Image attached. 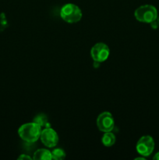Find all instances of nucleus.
Segmentation results:
<instances>
[{
  "label": "nucleus",
  "instance_id": "1",
  "mask_svg": "<svg viewBox=\"0 0 159 160\" xmlns=\"http://www.w3.org/2000/svg\"><path fill=\"white\" fill-rule=\"evenodd\" d=\"M41 127L37 123H24L18 129V134L20 138L28 143H34L40 138L41 134Z\"/></svg>",
  "mask_w": 159,
  "mask_h": 160
},
{
  "label": "nucleus",
  "instance_id": "2",
  "mask_svg": "<svg viewBox=\"0 0 159 160\" xmlns=\"http://www.w3.org/2000/svg\"><path fill=\"white\" fill-rule=\"evenodd\" d=\"M82 16V11L79 6L73 3H67L61 8L60 17L66 23H77L81 20Z\"/></svg>",
  "mask_w": 159,
  "mask_h": 160
},
{
  "label": "nucleus",
  "instance_id": "3",
  "mask_svg": "<svg viewBox=\"0 0 159 160\" xmlns=\"http://www.w3.org/2000/svg\"><path fill=\"white\" fill-rule=\"evenodd\" d=\"M134 17L141 23H151L157 20V10L152 5H143L136 9Z\"/></svg>",
  "mask_w": 159,
  "mask_h": 160
},
{
  "label": "nucleus",
  "instance_id": "4",
  "mask_svg": "<svg viewBox=\"0 0 159 160\" xmlns=\"http://www.w3.org/2000/svg\"><path fill=\"white\" fill-rule=\"evenodd\" d=\"M136 149L142 156H149L154 149V141L153 138L149 135L140 138L136 145Z\"/></svg>",
  "mask_w": 159,
  "mask_h": 160
},
{
  "label": "nucleus",
  "instance_id": "5",
  "mask_svg": "<svg viewBox=\"0 0 159 160\" xmlns=\"http://www.w3.org/2000/svg\"><path fill=\"white\" fill-rule=\"evenodd\" d=\"M110 54V49L106 44L99 42L94 45L90 49V56L94 61L102 62L107 60Z\"/></svg>",
  "mask_w": 159,
  "mask_h": 160
},
{
  "label": "nucleus",
  "instance_id": "6",
  "mask_svg": "<svg viewBox=\"0 0 159 160\" xmlns=\"http://www.w3.org/2000/svg\"><path fill=\"white\" fill-rule=\"evenodd\" d=\"M96 123L99 131L104 133L112 131L115 127V120L112 114L109 112H101L97 118Z\"/></svg>",
  "mask_w": 159,
  "mask_h": 160
},
{
  "label": "nucleus",
  "instance_id": "7",
  "mask_svg": "<svg viewBox=\"0 0 159 160\" xmlns=\"http://www.w3.org/2000/svg\"><path fill=\"white\" fill-rule=\"evenodd\" d=\"M40 139L42 144L48 148H54L59 143V135L57 132L49 127L42 130Z\"/></svg>",
  "mask_w": 159,
  "mask_h": 160
},
{
  "label": "nucleus",
  "instance_id": "8",
  "mask_svg": "<svg viewBox=\"0 0 159 160\" xmlns=\"http://www.w3.org/2000/svg\"><path fill=\"white\" fill-rule=\"evenodd\" d=\"M33 159L34 160H51V152L45 148H40L37 149L34 153Z\"/></svg>",
  "mask_w": 159,
  "mask_h": 160
},
{
  "label": "nucleus",
  "instance_id": "9",
  "mask_svg": "<svg viewBox=\"0 0 159 160\" xmlns=\"http://www.w3.org/2000/svg\"><path fill=\"white\" fill-rule=\"evenodd\" d=\"M115 141H116V138L115 134L112 133V131L105 132L101 138V142L106 147L112 146L115 143Z\"/></svg>",
  "mask_w": 159,
  "mask_h": 160
},
{
  "label": "nucleus",
  "instance_id": "10",
  "mask_svg": "<svg viewBox=\"0 0 159 160\" xmlns=\"http://www.w3.org/2000/svg\"><path fill=\"white\" fill-rule=\"evenodd\" d=\"M34 123H37L38 125H40L41 127H44V128H48L49 127V123H48V118L46 115L41 113L37 115L34 119Z\"/></svg>",
  "mask_w": 159,
  "mask_h": 160
},
{
  "label": "nucleus",
  "instance_id": "11",
  "mask_svg": "<svg viewBox=\"0 0 159 160\" xmlns=\"http://www.w3.org/2000/svg\"><path fill=\"white\" fill-rule=\"evenodd\" d=\"M65 158V152L62 148H55L51 152V159L55 160H62Z\"/></svg>",
  "mask_w": 159,
  "mask_h": 160
},
{
  "label": "nucleus",
  "instance_id": "12",
  "mask_svg": "<svg viewBox=\"0 0 159 160\" xmlns=\"http://www.w3.org/2000/svg\"><path fill=\"white\" fill-rule=\"evenodd\" d=\"M18 159L19 160H31V156H27V155H24V154H22V155H20V156H19L18 157Z\"/></svg>",
  "mask_w": 159,
  "mask_h": 160
},
{
  "label": "nucleus",
  "instance_id": "13",
  "mask_svg": "<svg viewBox=\"0 0 159 160\" xmlns=\"http://www.w3.org/2000/svg\"><path fill=\"white\" fill-rule=\"evenodd\" d=\"M158 26H159V25H158V23H157V20H154V21L151 22V27L153 28V29H154V30L157 29V27H158Z\"/></svg>",
  "mask_w": 159,
  "mask_h": 160
},
{
  "label": "nucleus",
  "instance_id": "14",
  "mask_svg": "<svg viewBox=\"0 0 159 160\" xmlns=\"http://www.w3.org/2000/svg\"><path fill=\"white\" fill-rule=\"evenodd\" d=\"M153 159H155V160H159V152H158L156 153L155 156H154V158H153Z\"/></svg>",
  "mask_w": 159,
  "mask_h": 160
},
{
  "label": "nucleus",
  "instance_id": "15",
  "mask_svg": "<svg viewBox=\"0 0 159 160\" xmlns=\"http://www.w3.org/2000/svg\"><path fill=\"white\" fill-rule=\"evenodd\" d=\"M137 159H142V160H143L144 159H143V157H138V158H136V159H135V160H137Z\"/></svg>",
  "mask_w": 159,
  "mask_h": 160
},
{
  "label": "nucleus",
  "instance_id": "16",
  "mask_svg": "<svg viewBox=\"0 0 159 160\" xmlns=\"http://www.w3.org/2000/svg\"><path fill=\"white\" fill-rule=\"evenodd\" d=\"M157 23H158V25H159V17L157 18Z\"/></svg>",
  "mask_w": 159,
  "mask_h": 160
}]
</instances>
